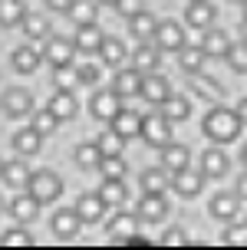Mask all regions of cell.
Instances as JSON below:
<instances>
[{
  "instance_id": "6da1fadb",
  "label": "cell",
  "mask_w": 247,
  "mask_h": 250,
  "mask_svg": "<svg viewBox=\"0 0 247 250\" xmlns=\"http://www.w3.org/2000/svg\"><path fill=\"white\" fill-rule=\"evenodd\" d=\"M201 128H204V135H208L214 145H231V142L241 135L244 122H241L237 109H224V105H214V109L204 115Z\"/></svg>"
},
{
  "instance_id": "7a4b0ae2",
  "label": "cell",
  "mask_w": 247,
  "mask_h": 250,
  "mask_svg": "<svg viewBox=\"0 0 247 250\" xmlns=\"http://www.w3.org/2000/svg\"><path fill=\"white\" fill-rule=\"evenodd\" d=\"M26 191H30V194H33L40 204H53V201L63 194V181H60V175H56V171L40 168V171H33V175H30V185H26Z\"/></svg>"
},
{
  "instance_id": "3957f363",
  "label": "cell",
  "mask_w": 247,
  "mask_h": 250,
  "mask_svg": "<svg viewBox=\"0 0 247 250\" xmlns=\"http://www.w3.org/2000/svg\"><path fill=\"white\" fill-rule=\"evenodd\" d=\"M142 138H145L152 148H165L172 142V119L165 112H152L142 119Z\"/></svg>"
},
{
  "instance_id": "277c9868",
  "label": "cell",
  "mask_w": 247,
  "mask_h": 250,
  "mask_svg": "<svg viewBox=\"0 0 247 250\" xmlns=\"http://www.w3.org/2000/svg\"><path fill=\"white\" fill-rule=\"evenodd\" d=\"M155 46L165 53H181L185 50V26L175 20H158L155 26Z\"/></svg>"
},
{
  "instance_id": "5b68a950",
  "label": "cell",
  "mask_w": 247,
  "mask_h": 250,
  "mask_svg": "<svg viewBox=\"0 0 247 250\" xmlns=\"http://www.w3.org/2000/svg\"><path fill=\"white\" fill-rule=\"evenodd\" d=\"M122 96L115 92V89H99L96 96H92V102H89V112H92V119H99V122H112L115 115L122 112Z\"/></svg>"
},
{
  "instance_id": "8992f818",
  "label": "cell",
  "mask_w": 247,
  "mask_h": 250,
  "mask_svg": "<svg viewBox=\"0 0 247 250\" xmlns=\"http://www.w3.org/2000/svg\"><path fill=\"white\" fill-rule=\"evenodd\" d=\"M76 40H63V37H49L46 50H43V60L53 66V69H60V66H69L76 56Z\"/></svg>"
},
{
  "instance_id": "52a82bcc",
  "label": "cell",
  "mask_w": 247,
  "mask_h": 250,
  "mask_svg": "<svg viewBox=\"0 0 247 250\" xmlns=\"http://www.w3.org/2000/svg\"><path fill=\"white\" fill-rule=\"evenodd\" d=\"M142 99H145L148 105H165V102L172 99L168 79H165V76H155V73H145L142 76Z\"/></svg>"
},
{
  "instance_id": "ba28073f",
  "label": "cell",
  "mask_w": 247,
  "mask_h": 250,
  "mask_svg": "<svg viewBox=\"0 0 247 250\" xmlns=\"http://www.w3.org/2000/svg\"><path fill=\"white\" fill-rule=\"evenodd\" d=\"M3 112L10 119H23V115H33V96L26 89H7L3 92Z\"/></svg>"
},
{
  "instance_id": "9c48e42d",
  "label": "cell",
  "mask_w": 247,
  "mask_h": 250,
  "mask_svg": "<svg viewBox=\"0 0 247 250\" xmlns=\"http://www.w3.org/2000/svg\"><path fill=\"white\" fill-rule=\"evenodd\" d=\"M40 208H43V204H40L30 191H26V194H17V198L7 204V211H10V217L17 221V224H30V221H37Z\"/></svg>"
},
{
  "instance_id": "30bf717a",
  "label": "cell",
  "mask_w": 247,
  "mask_h": 250,
  "mask_svg": "<svg viewBox=\"0 0 247 250\" xmlns=\"http://www.w3.org/2000/svg\"><path fill=\"white\" fill-rule=\"evenodd\" d=\"M79 224H83V217L76 208H63V211L53 214V234L60 240H73L79 234Z\"/></svg>"
},
{
  "instance_id": "8fae6325",
  "label": "cell",
  "mask_w": 247,
  "mask_h": 250,
  "mask_svg": "<svg viewBox=\"0 0 247 250\" xmlns=\"http://www.w3.org/2000/svg\"><path fill=\"white\" fill-rule=\"evenodd\" d=\"M188 165H191V151H188L185 145H172V142H168V145L161 148V168L172 178L178 175V171H185Z\"/></svg>"
},
{
  "instance_id": "7c38bea8",
  "label": "cell",
  "mask_w": 247,
  "mask_h": 250,
  "mask_svg": "<svg viewBox=\"0 0 247 250\" xmlns=\"http://www.w3.org/2000/svg\"><path fill=\"white\" fill-rule=\"evenodd\" d=\"M10 145L17 155H37L40 145H43V132H37L33 125H26V128H17L10 135Z\"/></svg>"
},
{
  "instance_id": "4fadbf2b",
  "label": "cell",
  "mask_w": 247,
  "mask_h": 250,
  "mask_svg": "<svg viewBox=\"0 0 247 250\" xmlns=\"http://www.w3.org/2000/svg\"><path fill=\"white\" fill-rule=\"evenodd\" d=\"M185 23L191 30H208L214 23V3H208V0H191L188 10H185Z\"/></svg>"
},
{
  "instance_id": "5bb4252c",
  "label": "cell",
  "mask_w": 247,
  "mask_h": 250,
  "mask_svg": "<svg viewBox=\"0 0 247 250\" xmlns=\"http://www.w3.org/2000/svg\"><path fill=\"white\" fill-rule=\"evenodd\" d=\"M109 234H112V244H125L132 234H138V214L119 211V214L109 221Z\"/></svg>"
},
{
  "instance_id": "9a60e30c",
  "label": "cell",
  "mask_w": 247,
  "mask_h": 250,
  "mask_svg": "<svg viewBox=\"0 0 247 250\" xmlns=\"http://www.w3.org/2000/svg\"><path fill=\"white\" fill-rule=\"evenodd\" d=\"M227 168H231V158L224 155V148H204L201 151V171L208 178H224L227 175Z\"/></svg>"
},
{
  "instance_id": "2e32d148",
  "label": "cell",
  "mask_w": 247,
  "mask_h": 250,
  "mask_svg": "<svg viewBox=\"0 0 247 250\" xmlns=\"http://www.w3.org/2000/svg\"><path fill=\"white\" fill-rule=\"evenodd\" d=\"M204 171H178V175L172 178V188L175 191H178V194H181V198H198V194H201V188H204Z\"/></svg>"
},
{
  "instance_id": "e0dca14e",
  "label": "cell",
  "mask_w": 247,
  "mask_h": 250,
  "mask_svg": "<svg viewBox=\"0 0 247 250\" xmlns=\"http://www.w3.org/2000/svg\"><path fill=\"white\" fill-rule=\"evenodd\" d=\"M106 201H102V194H83V198L76 201V211H79V217H83V224H99L102 221V214H106Z\"/></svg>"
},
{
  "instance_id": "ac0fdd59",
  "label": "cell",
  "mask_w": 247,
  "mask_h": 250,
  "mask_svg": "<svg viewBox=\"0 0 247 250\" xmlns=\"http://www.w3.org/2000/svg\"><path fill=\"white\" fill-rule=\"evenodd\" d=\"M165 214H168V201H165V194H142V201H138V217H142V221L158 224Z\"/></svg>"
},
{
  "instance_id": "d6986e66",
  "label": "cell",
  "mask_w": 247,
  "mask_h": 250,
  "mask_svg": "<svg viewBox=\"0 0 247 250\" xmlns=\"http://www.w3.org/2000/svg\"><path fill=\"white\" fill-rule=\"evenodd\" d=\"M112 89H115L122 99H129V96H142V73H138L135 66H132V69H119L115 79H112Z\"/></svg>"
},
{
  "instance_id": "ffe728a7",
  "label": "cell",
  "mask_w": 247,
  "mask_h": 250,
  "mask_svg": "<svg viewBox=\"0 0 247 250\" xmlns=\"http://www.w3.org/2000/svg\"><path fill=\"white\" fill-rule=\"evenodd\" d=\"M40 50H33V46H17V50L10 53V66L17 69L20 76H30V73H37L40 69Z\"/></svg>"
},
{
  "instance_id": "44dd1931",
  "label": "cell",
  "mask_w": 247,
  "mask_h": 250,
  "mask_svg": "<svg viewBox=\"0 0 247 250\" xmlns=\"http://www.w3.org/2000/svg\"><path fill=\"white\" fill-rule=\"evenodd\" d=\"M138 185H142V194H165L168 185H172V175L165 168H145Z\"/></svg>"
},
{
  "instance_id": "7402d4cb",
  "label": "cell",
  "mask_w": 247,
  "mask_h": 250,
  "mask_svg": "<svg viewBox=\"0 0 247 250\" xmlns=\"http://www.w3.org/2000/svg\"><path fill=\"white\" fill-rule=\"evenodd\" d=\"M49 109L60 115V122H69V119H76V112H79V102H76L73 89H56V96L49 99Z\"/></svg>"
},
{
  "instance_id": "603a6c76",
  "label": "cell",
  "mask_w": 247,
  "mask_h": 250,
  "mask_svg": "<svg viewBox=\"0 0 247 250\" xmlns=\"http://www.w3.org/2000/svg\"><path fill=\"white\" fill-rule=\"evenodd\" d=\"M237 211H241V194H214L211 198V214L218 217V221H234Z\"/></svg>"
},
{
  "instance_id": "cb8c5ba5",
  "label": "cell",
  "mask_w": 247,
  "mask_h": 250,
  "mask_svg": "<svg viewBox=\"0 0 247 250\" xmlns=\"http://www.w3.org/2000/svg\"><path fill=\"white\" fill-rule=\"evenodd\" d=\"M155 26H158V20L152 17L148 10L135 13V17H129V30H132V37L138 40V43H148V40H155Z\"/></svg>"
},
{
  "instance_id": "d4e9b609",
  "label": "cell",
  "mask_w": 247,
  "mask_h": 250,
  "mask_svg": "<svg viewBox=\"0 0 247 250\" xmlns=\"http://www.w3.org/2000/svg\"><path fill=\"white\" fill-rule=\"evenodd\" d=\"M125 56H129V50H125V43L119 37H106L102 40V50H99V60L106 62V66H112V69H119L125 62Z\"/></svg>"
},
{
  "instance_id": "484cf974",
  "label": "cell",
  "mask_w": 247,
  "mask_h": 250,
  "mask_svg": "<svg viewBox=\"0 0 247 250\" xmlns=\"http://www.w3.org/2000/svg\"><path fill=\"white\" fill-rule=\"evenodd\" d=\"M158 60H161V50L158 46H152V43H142L135 53H132V66H135L138 73H155L158 69Z\"/></svg>"
},
{
  "instance_id": "4316f807",
  "label": "cell",
  "mask_w": 247,
  "mask_h": 250,
  "mask_svg": "<svg viewBox=\"0 0 247 250\" xmlns=\"http://www.w3.org/2000/svg\"><path fill=\"white\" fill-rule=\"evenodd\" d=\"M102 30L96 23H83L79 26V33H76V50L79 53H99L102 50Z\"/></svg>"
},
{
  "instance_id": "83f0119b",
  "label": "cell",
  "mask_w": 247,
  "mask_h": 250,
  "mask_svg": "<svg viewBox=\"0 0 247 250\" xmlns=\"http://www.w3.org/2000/svg\"><path fill=\"white\" fill-rule=\"evenodd\" d=\"M112 128L119 132L122 138H135V135H142V115L138 112H132V109H122V112L112 119Z\"/></svg>"
},
{
  "instance_id": "f1b7e54d",
  "label": "cell",
  "mask_w": 247,
  "mask_h": 250,
  "mask_svg": "<svg viewBox=\"0 0 247 250\" xmlns=\"http://www.w3.org/2000/svg\"><path fill=\"white\" fill-rule=\"evenodd\" d=\"M201 50L208 53V56H227L231 40H227V33H224V30L208 26V30H204V37H201Z\"/></svg>"
},
{
  "instance_id": "f546056e",
  "label": "cell",
  "mask_w": 247,
  "mask_h": 250,
  "mask_svg": "<svg viewBox=\"0 0 247 250\" xmlns=\"http://www.w3.org/2000/svg\"><path fill=\"white\" fill-rule=\"evenodd\" d=\"M191 92H198V99H208V102L224 99V89L211 76H201V73H191Z\"/></svg>"
},
{
  "instance_id": "4dcf8cb0",
  "label": "cell",
  "mask_w": 247,
  "mask_h": 250,
  "mask_svg": "<svg viewBox=\"0 0 247 250\" xmlns=\"http://www.w3.org/2000/svg\"><path fill=\"white\" fill-rule=\"evenodd\" d=\"M30 175H33V171L17 158V162H3V175H0V178H3L10 188H26V185H30Z\"/></svg>"
},
{
  "instance_id": "1f68e13d",
  "label": "cell",
  "mask_w": 247,
  "mask_h": 250,
  "mask_svg": "<svg viewBox=\"0 0 247 250\" xmlns=\"http://www.w3.org/2000/svg\"><path fill=\"white\" fill-rule=\"evenodd\" d=\"M99 194H102V201H106L109 208H122V204H125V185H122V178H102Z\"/></svg>"
},
{
  "instance_id": "d6a6232c",
  "label": "cell",
  "mask_w": 247,
  "mask_h": 250,
  "mask_svg": "<svg viewBox=\"0 0 247 250\" xmlns=\"http://www.w3.org/2000/svg\"><path fill=\"white\" fill-rule=\"evenodd\" d=\"M99 17V0H73V7H69V20L73 23H96Z\"/></svg>"
},
{
  "instance_id": "836d02e7",
  "label": "cell",
  "mask_w": 247,
  "mask_h": 250,
  "mask_svg": "<svg viewBox=\"0 0 247 250\" xmlns=\"http://www.w3.org/2000/svg\"><path fill=\"white\" fill-rule=\"evenodd\" d=\"M26 17L23 0H0V26H17Z\"/></svg>"
},
{
  "instance_id": "e575fe53",
  "label": "cell",
  "mask_w": 247,
  "mask_h": 250,
  "mask_svg": "<svg viewBox=\"0 0 247 250\" xmlns=\"http://www.w3.org/2000/svg\"><path fill=\"white\" fill-rule=\"evenodd\" d=\"M20 26H23L26 40H46L49 37V20H46V17H40V13H26Z\"/></svg>"
},
{
  "instance_id": "d590c367",
  "label": "cell",
  "mask_w": 247,
  "mask_h": 250,
  "mask_svg": "<svg viewBox=\"0 0 247 250\" xmlns=\"http://www.w3.org/2000/svg\"><path fill=\"white\" fill-rule=\"evenodd\" d=\"M204 60H208V53L201 50V46H185V50L178 53V62H181L185 73H201Z\"/></svg>"
},
{
  "instance_id": "8d00e7d4",
  "label": "cell",
  "mask_w": 247,
  "mask_h": 250,
  "mask_svg": "<svg viewBox=\"0 0 247 250\" xmlns=\"http://www.w3.org/2000/svg\"><path fill=\"white\" fill-rule=\"evenodd\" d=\"M161 109H165V115H168L172 122H185L188 115H191V102H188L185 96H172Z\"/></svg>"
},
{
  "instance_id": "74e56055",
  "label": "cell",
  "mask_w": 247,
  "mask_h": 250,
  "mask_svg": "<svg viewBox=\"0 0 247 250\" xmlns=\"http://www.w3.org/2000/svg\"><path fill=\"white\" fill-rule=\"evenodd\" d=\"M56 125H60V115L53 112V109H33V128L37 132H43V135H49V132H56Z\"/></svg>"
},
{
  "instance_id": "f35d334b",
  "label": "cell",
  "mask_w": 247,
  "mask_h": 250,
  "mask_svg": "<svg viewBox=\"0 0 247 250\" xmlns=\"http://www.w3.org/2000/svg\"><path fill=\"white\" fill-rule=\"evenodd\" d=\"M99 162H102V148H99V142L96 145H79L76 148V165L79 168H99Z\"/></svg>"
},
{
  "instance_id": "ab89813d",
  "label": "cell",
  "mask_w": 247,
  "mask_h": 250,
  "mask_svg": "<svg viewBox=\"0 0 247 250\" xmlns=\"http://www.w3.org/2000/svg\"><path fill=\"white\" fill-rule=\"evenodd\" d=\"M99 171H102V178H125V158L122 155H102Z\"/></svg>"
},
{
  "instance_id": "60d3db41",
  "label": "cell",
  "mask_w": 247,
  "mask_h": 250,
  "mask_svg": "<svg viewBox=\"0 0 247 250\" xmlns=\"http://www.w3.org/2000/svg\"><path fill=\"white\" fill-rule=\"evenodd\" d=\"M227 66L234 69V73H247V43L241 40V43H231V50H227Z\"/></svg>"
},
{
  "instance_id": "b9f144b4",
  "label": "cell",
  "mask_w": 247,
  "mask_h": 250,
  "mask_svg": "<svg viewBox=\"0 0 247 250\" xmlns=\"http://www.w3.org/2000/svg\"><path fill=\"white\" fill-rule=\"evenodd\" d=\"M122 145L125 138L115 132V128H106L102 135H99V148H102V155H122Z\"/></svg>"
},
{
  "instance_id": "7bdbcfd3",
  "label": "cell",
  "mask_w": 247,
  "mask_h": 250,
  "mask_svg": "<svg viewBox=\"0 0 247 250\" xmlns=\"http://www.w3.org/2000/svg\"><path fill=\"white\" fill-rule=\"evenodd\" d=\"M221 244H227V247H247V224H231L221 234Z\"/></svg>"
},
{
  "instance_id": "ee69618b",
  "label": "cell",
  "mask_w": 247,
  "mask_h": 250,
  "mask_svg": "<svg viewBox=\"0 0 247 250\" xmlns=\"http://www.w3.org/2000/svg\"><path fill=\"white\" fill-rule=\"evenodd\" d=\"M53 83H56V89H76L79 86V69H73V66H60L56 76H53Z\"/></svg>"
},
{
  "instance_id": "f6af8a7d",
  "label": "cell",
  "mask_w": 247,
  "mask_h": 250,
  "mask_svg": "<svg viewBox=\"0 0 247 250\" xmlns=\"http://www.w3.org/2000/svg\"><path fill=\"white\" fill-rule=\"evenodd\" d=\"M0 247H33V237L26 234V230H7L3 237H0Z\"/></svg>"
},
{
  "instance_id": "bcb514c9",
  "label": "cell",
  "mask_w": 247,
  "mask_h": 250,
  "mask_svg": "<svg viewBox=\"0 0 247 250\" xmlns=\"http://www.w3.org/2000/svg\"><path fill=\"white\" fill-rule=\"evenodd\" d=\"M99 79H102V73H99L96 62H86V66H79V83H83V86H96Z\"/></svg>"
},
{
  "instance_id": "7dc6e473",
  "label": "cell",
  "mask_w": 247,
  "mask_h": 250,
  "mask_svg": "<svg viewBox=\"0 0 247 250\" xmlns=\"http://www.w3.org/2000/svg\"><path fill=\"white\" fill-rule=\"evenodd\" d=\"M161 244H165V247H185L188 237H185V230H181V227H172V230H165Z\"/></svg>"
},
{
  "instance_id": "c3c4849f",
  "label": "cell",
  "mask_w": 247,
  "mask_h": 250,
  "mask_svg": "<svg viewBox=\"0 0 247 250\" xmlns=\"http://www.w3.org/2000/svg\"><path fill=\"white\" fill-rule=\"evenodd\" d=\"M115 10L122 13V17H135V13L145 10V0H119V3H115Z\"/></svg>"
},
{
  "instance_id": "681fc988",
  "label": "cell",
  "mask_w": 247,
  "mask_h": 250,
  "mask_svg": "<svg viewBox=\"0 0 247 250\" xmlns=\"http://www.w3.org/2000/svg\"><path fill=\"white\" fill-rule=\"evenodd\" d=\"M43 3L56 13H69V7H73V0H43Z\"/></svg>"
},
{
  "instance_id": "f907efd6",
  "label": "cell",
  "mask_w": 247,
  "mask_h": 250,
  "mask_svg": "<svg viewBox=\"0 0 247 250\" xmlns=\"http://www.w3.org/2000/svg\"><path fill=\"white\" fill-rule=\"evenodd\" d=\"M122 247H148V240H145V237H138V234H132V237L125 240Z\"/></svg>"
},
{
  "instance_id": "816d5d0a",
  "label": "cell",
  "mask_w": 247,
  "mask_h": 250,
  "mask_svg": "<svg viewBox=\"0 0 247 250\" xmlns=\"http://www.w3.org/2000/svg\"><path fill=\"white\" fill-rule=\"evenodd\" d=\"M237 115H241V122L247 125V99H241V102H237Z\"/></svg>"
},
{
  "instance_id": "f5cc1de1",
  "label": "cell",
  "mask_w": 247,
  "mask_h": 250,
  "mask_svg": "<svg viewBox=\"0 0 247 250\" xmlns=\"http://www.w3.org/2000/svg\"><path fill=\"white\" fill-rule=\"evenodd\" d=\"M237 194H241V201H247V175L237 181Z\"/></svg>"
},
{
  "instance_id": "db71d44e",
  "label": "cell",
  "mask_w": 247,
  "mask_h": 250,
  "mask_svg": "<svg viewBox=\"0 0 247 250\" xmlns=\"http://www.w3.org/2000/svg\"><path fill=\"white\" fill-rule=\"evenodd\" d=\"M241 37H244V43H247V17H244V23H241Z\"/></svg>"
},
{
  "instance_id": "11a10c76",
  "label": "cell",
  "mask_w": 247,
  "mask_h": 250,
  "mask_svg": "<svg viewBox=\"0 0 247 250\" xmlns=\"http://www.w3.org/2000/svg\"><path fill=\"white\" fill-rule=\"evenodd\" d=\"M241 162H244V168H247V145L241 148Z\"/></svg>"
},
{
  "instance_id": "9f6ffc18",
  "label": "cell",
  "mask_w": 247,
  "mask_h": 250,
  "mask_svg": "<svg viewBox=\"0 0 247 250\" xmlns=\"http://www.w3.org/2000/svg\"><path fill=\"white\" fill-rule=\"evenodd\" d=\"M99 3H109V7H115V3H119V0H99Z\"/></svg>"
},
{
  "instance_id": "6f0895ef",
  "label": "cell",
  "mask_w": 247,
  "mask_h": 250,
  "mask_svg": "<svg viewBox=\"0 0 247 250\" xmlns=\"http://www.w3.org/2000/svg\"><path fill=\"white\" fill-rule=\"evenodd\" d=\"M0 175H3V158H0Z\"/></svg>"
},
{
  "instance_id": "680465c9",
  "label": "cell",
  "mask_w": 247,
  "mask_h": 250,
  "mask_svg": "<svg viewBox=\"0 0 247 250\" xmlns=\"http://www.w3.org/2000/svg\"><path fill=\"white\" fill-rule=\"evenodd\" d=\"M244 17H247V0H244Z\"/></svg>"
},
{
  "instance_id": "91938a15",
  "label": "cell",
  "mask_w": 247,
  "mask_h": 250,
  "mask_svg": "<svg viewBox=\"0 0 247 250\" xmlns=\"http://www.w3.org/2000/svg\"><path fill=\"white\" fill-rule=\"evenodd\" d=\"M0 211H3V198H0Z\"/></svg>"
}]
</instances>
